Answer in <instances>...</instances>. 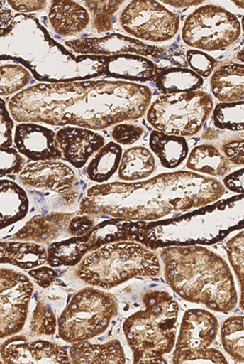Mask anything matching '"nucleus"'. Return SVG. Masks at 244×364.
Segmentation results:
<instances>
[{"label":"nucleus","mask_w":244,"mask_h":364,"mask_svg":"<svg viewBox=\"0 0 244 364\" xmlns=\"http://www.w3.org/2000/svg\"><path fill=\"white\" fill-rule=\"evenodd\" d=\"M211 90L220 102L244 100V65L226 63L215 71L210 80Z\"/></svg>","instance_id":"obj_23"},{"label":"nucleus","mask_w":244,"mask_h":364,"mask_svg":"<svg viewBox=\"0 0 244 364\" xmlns=\"http://www.w3.org/2000/svg\"><path fill=\"white\" fill-rule=\"evenodd\" d=\"M31 80L30 71L16 63H1L0 65V95L7 97L24 90Z\"/></svg>","instance_id":"obj_35"},{"label":"nucleus","mask_w":244,"mask_h":364,"mask_svg":"<svg viewBox=\"0 0 244 364\" xmlns=\"http://www.w3.org/2000/svg\"><path fill=\"white\" fill-rule=\"evenodd\" d=\"M26 161L22 154L13 148L0 149V176L3 178L11 174L21 173Z\"/></svg>","instance_id":"obj_40"},{"label":"nucleus","mask_w":244,"mask_h":364,"mask_svg":"<svg viewBox=\"0 0 244 364\" xmlns=\"http://www.w3.org/2000/svg\"><path fill=\"white\" fill-rule=\"evenodd\" d=\"M226 187L212 176L192 171L159 174L138 182L93 186L80 203V213L133 222H155L172 213L202 208L220 200Z\"/></svg>","instance_id":"obj_2"},{"label":"nucleus","mask_w":244,"mask_h":364,"mask_svg":"<svg viewBox=\"0 0 244 364\" xmlns=\"http://www.w3.org/2000/svg\"><path fill=\"white\" fill-rule=\"evenodd\" d=\"M143 309L126 319L123 331L134 363H166L176 343L179 306L168 291L150 290L142 296Z\"/></svg>","instance_id":"obj_6"},{"label":"nucleus","mask_w":244,"mask_h":364,"mask_svg":"<svg viewBox=\"0 0 244 364\" xmlns=\"http://www.w3.org/2000/svg\"><path fill=\"white\" fill-rule=\"evenodd\" d=\"M152 99L151 88L127 81L41 82L11 97L9 109L20 124L104 130L143 117Z\"/></svg>","instance_id":"obj_1"},{"label":"nucleus","mask_w":244,"mask_h":364,"mask_svg":"<svg viewBox=\"0 0 244 364\" xmlns=\"http://www.w3.org/2000/svg\"><path fill=\"white\" fill-rule=\"evenodd\" d=\"M145 132L142 126L132 123H121L113 127L111 135L120 146L135 144Z\"/></svg>","instance_id":"obj_39"},{"label":"nucleus","mask_w":244,"mask_h":364,"mask_svg":"<svg viewBox=\"0 0 244 364\" xmlns=\"http://www.w3.org/2000/svg\"><path fill=\"white\" fill-rule=\"evenodd\" d=\"M48 260V250L32 242L1 241L0 262L12 264L22 269H33L43 266Z\"/></svg>","instance_id":"obj_25"},{"label":"nucleus","mask_w":244,"mask_h":364,"mask_svg":"<svg viewBox=\"0 0 244 364\" xmlns=\"http://www.w3.org/2000/svg\"><path fill=\"white\" fill-rule=\"evenodd\" d=\"M30 277L35 279L38 285L43 289L48 288L58 277L57 272L51 267H43L30 269L29 273Z\"/></svg>","instance_id":"obj_44"},{"label":"nucleus","mask_w":244,"mask_h":364,"mask_svg":"<svg viewBox=\"0 0 244 364\" xmlns=\"http://www.w3.org/2000/svg\"><path fill=\"white\" fill-rule=\"evenodd\" d=\"M223 185L232 192L244 194V168L226 175L223 179Z\"/></svg>","instance_id":"obj_46"},{"label":"nucleus","mask_w":244,"mask_h":364,"mask_svg":"<svg viewBox=\"0 0 244 364\" xmlns=\"http://www.w3.org/2000/svg\"><path fill=\"white\" fill-rule=\"evenodd\" d=\"M4 363H71L63 347L45 340L30 341L23 335L9 336L1 345Z\"/></svg>","instance_id":"obj_16"},{"label":"nucleus","mask_w":244,"mask_h":364,"mask_svg":"<svg viewBox=\"0 0 244 364\" xmlns=\"http://www.w3.org/2000/svg\"><path fill=\"white\" fill-rule=\"evenodd\" d=\"M12 11L9 9H1V28L7 27L13 18Z\"/></svg>","instance_id":"obj_48"},{"label":"nucleus","mask_w":244,"mask_h":364,"mask_svg":"<svg viewBox=\"0 0 244 364\" xmlns=\"http://www.w3.org/2000/svg\"><path fill=\"white\" fill-rule=\"evenodd\" d=\"M226 250L240 285V306L244 311V230L226 242ZM221 336L227 354L233 360L244 362V317L227 318L221 327Z\"/></svg>","instance_id":"obj_14"},{"label":"nucleus","mask_w":244,"mask_h":364,"mask_svg":"<svg viewBox=\"0 0 244 364\" xmlns=\"http://www.w3.org/2000/svg\"><path fill=\"white\" fill-rule=\"evenodd\" d=\"M57 327V314L45 300L38 299L30 322V336L31 338L51 336L55 334Z\"/></svg>","instance_id":"obj_37"},{"label":"nucleus","mask_w":244,"mask_h":364,"mask_svg":"<svg viewBox=\"0 0 244 364\" xmlns=\"http://www.w3.org/2000/svg\"><path fill=\"white\" fill-rule=\"evenodd\" d=\"M96 220L93 217L87 214H81L80 212L70 220L68 233L71 237H80L87 235L94 226Z\"/></svg>","instance_id":"obj_43"},{"label":"nucleus","mask_w":244,"mask_h":364,"mask_svg":"<svg viewBox=\"0 0 244 364\" xmlns=\"http://www.w3.org/2000/svg\"><path fill=\"white\" fill-rule=\"evenodd\" d=\"M154 82L162 95L198 91L204 85L202 77L192 69L160 68L158 65Z\"/></svg>","instance_id":"obj_28"},{"label":"nucleus","mask_w":244,"mask_h":364,"mask_svg":"<svg viewBox=\"0 0 244 364\" xmlns=\"http://www.w3.org/2000/svg\"><path fill=\"white\" fill-rule=\"evenodd\" d=\"M219 323L212 313L191 309L183 316L172 363H226L223 353L212 348L217 338Z\"/></svg>","instance_id":"obj_11"},{"label":"nucleus","mask_w":244,"mask_h":364,"mask_svg":"<svg viewBox=\"0 0 244 364\" xmlns=\"http://www.w3.org/2000/svg\"><path fill=\"white\" fill-rule=\"evenodd\" d=\"M48 18L53 30L62 37L75 36L84 31L91 22L88 10L75 1H52Z\"/></svg>","instance_id":"obj_22"},{"label":"nucleus","mask_w":244,"mask_h":364,"mask_svg":"<svg viewBox=\"0 0 244 364\" xmlns=\"http://www.w3.org/2000/svg\"><path fill=\"white\" fill-rule=\"evenodd\" d=\"M214 103L201 90L159 96L151 103L147 120L155 130L182 137L201 131L213 114Z\"/></svg>","instance_id":"obj_9"},{"label":"nucleus","mask_w":244,"mask_h":364,"mask_svg":"<svg viewBox=\"0 0 244 364\" xmlns=\"http://www.w3.org/2000/svg\"><path fill=\"white\" fill-rule=\"evenodd\" d=\"M238 8L244 9V1H233Z\"/></svg>","instance_id":"obj_50"},{"label":"nucleus","mask_w":244,"mask_h":364,"mask_svg":"<svg viewBox=\"0 0 244 364\" xmlns=\"http://www.w3.org/2000/svg\"><path fill=\"white\" fill-rule=\"evenodd\" d=\"M90 252L87 235L55 241L48 247L47 263L52 267H75Z\"/></svg>","instance_id":"obj_31"},{"label":"nucleus","mask_w":244,"mask_h":364,"mask_svg":"<svg viewBox=\"0 0 244 364\" xmlns=\"http://www.w3.org/2000/svg\"><path fill=\"white\" fill-rule=\"evenodd\" d=\"M186 58L191 69L202 78H208L220 63L218 60L196 49L187 51Z\"/></svg>","instance_id":"obj_38"},{"label":"nucleus","mask_w":244,"mask_h":364,"mask_svg":"<svg viewBox=\"0 0 244 364\" xmlns=\"http://www.w3.org/2000/svg\"><path fill=\"white\" fill-rule=\"evenodd\" d=\"M166 283L183 300L228 313L238 296L234 278L223 257L199 245L160 248Z\"/></svg>","instance_id":"obj_4"},{"label":"nucleus","mask_w":244,"mask_h":364,"mask_svg":"<svg viewBox=\"0 0 244 364\" xmlns=\"http://www.w3.org/2000/svg\"><path fill=\"white\" fill-rule=\"evenodd\" d=\"M0 60L14 62L43 84H63L104 76V65L94 55L75 56L49 35L35 16L16 14L0 31Z\"/></svg>","instance_id":"obj_3"},{"label":"nucleus","mask_w":244,"mask_h":364,"mask_svg":"<svg viewBox=\"0 0 244 364\" xmlns=\"http://www.w3.org/2000/svg\"><path fill=\"white\" fill-rule=\"evenodd\" d=\"M79 212L52 213L36 215L25 224L23 228L13 235L15 241L32 242L48 245L57 241L61 236L68 234L70 220Z\"/></svg>","instance_id":"obj_20"},{"label":"nucleus","mask_w":244,"mask_h":364,"mask_svg":"<svg viewBox=\"0 0 244 364\" xmlns=\"http://www.w3.org/2000/svg\"><path fill=\"white\" fill-rule=\"evenodd\" d=\"M0 149L10 148L13 146V129L14 123L12 115L8 109L6 103L0 100Z\"/></svg>","instance_id":"obj_41"},{"label":"nucleus","mask_w":244,"mask_h":364,"mask_svg":"<svg viewBox=\"0 0 244 364\" xmlns=\"http://www.w3.org/2000/svg\"><path fill=\"white\" fill-rule=\"evenodd\" d=\"M97 57L104 65V76L131 82L155 80L157 65L145 57L131 53Z\"/></svg>","instance_id":"obj_21"},{"label":"nucleus","mask_w":244,"mask_h":364,"mask_svg":"<svg viewBox=\"0 0 244 364\" xmlns=\"http://www.w3.org/2000/svg\"><path fill=\"white\" fill-rule=\"evenodd\" d=\"M149 146L165 168L179 167L189 154V146L185 137L170 135L153 130L149 136Z\"/></svg>","instance_id":"obj_27"},{"label":"nucleus","mask_w":244,"mask_h":364,"mask_svg":"<svg viewBox=\"0 0 244 364\" xmlns=\"http://www.w3.org/2000/svg\"><path fill=\"white\" fill-rule=\"evenodd\" d=\"M118 313L112 294L87 287L72 297L58 319L60 338L70 344L82 343L103 334Z\"/></svg>","instance_id":"obj_8"},{"label":"nucleus","mask_w":244,"mask_h":364,"mask_svg":"<svg viewBox=\"0 0 244 364\" xmlns=\"http://www.w3.org/2000/svg\"><path fill=\"white\" fill-rule=\"evenodd\" d=\"M237 59L240 63H244V47L241 49V51L237 54Z\"/></svg>","instance_id":"obj_49"},{"label":"nucleus","mask_w":244,"mask_h":364,"mask_svg":"<svg viewBox=\"0 0 244 364\" xmlns=\"http://www.w3.org/2000/svg\"><path fill=\"white\" fill-rule=\"evenodd\" d=\"M231 164L218 147L211 144L192 149L187 157L186 167L197 173L210 176H225L231 171Z\"/></svg>","instance_id":"obj_29"},{"label":"nucleus","mask_w":244,"mask_h":364,"mask_svg":"<svg viewBox=\"0 0 244 364\" xmlns=\"http://www.w3.org/2000/svg\"><path fill=\"white\" fill-rule=\"evenodd\" d=\"M241 26H242V31L244 32V16H243V18H242Z\"/></svg>","instance_id":"obj_51"},{"label":"nucleus","mask_w":244,"mask_h":364,"mask_svg":"<svg viewBox=\"0 0 244 364\" xmlns=\"http://www.w3.org/2000/svg\"><path fill=\"white\" fill-rule=\"evenodd\" d=\"M244 229V194L202 207L182 216L135 222L131 241L152 251L170 246L213 245Z\"/></svg>","instance_id":"obj_5"},{"label":"nucleus","mask_w":244,"mask_h":364,"mask_svg":"<svg viewBox=\"0 0 244 364\" xmlns=\"http://www.w3.org/2000/svg\"><path fill=\"white\" fill-rule=\"evenodd\" d=\"M156 169V159L151 151L143 146L127 149L122 154L118 178L124 181L146 179Z\"/></svg>","instance_id":"obj_30"},{"label":"nucleus","mask_w":244,"mask_h":364,"mask_svg":"<svg viewBox=\"0 0 244 364\" xmlns=\"http://www.w3.org/2000/svg\"><path fill=\"white\" fill-rule=\"evenodd\" d=\"M7 3L10 5L11 8L18 12L19 14H26L31 12H36L47 7L48 1H43V0H23V1H13L9 0Z\"/></svg>","instance_id":"obj_45"},{"label":"nucleus","mask_w":244,"mask_h":364,"mask_svg":"<svg viewBox=\"0 0 244 364\" xmlns=\"http://www.w3.org/2000/svg\"><path fill=\"white\" fill-rule=\"evenodd\" d=\"M123 154L121 146L110 141L105 144L89 163L87 178L99 184H104L118 172Z\"/></svg>","instance_id":"obj_33"},{"label":"nucleus","mask_w":244,"mask_h":364,"mask_svg":"<svg viewBox=\"0 0 244 364\" xmlns=\"http://www.w3.org/2000/svg\"><path fill=\"white\" fill-rule=\"evenodd\" d=\"M57 140L65 161L79 169L105 146L101 134L75 126L62 127L57 132Z\"/></svg>","instance_id":"obj_19"},{"label":"nucleus","mask_w":244,"mask_h":364,"mask_svg":"<svg viewBox=\"0 0 244 364\" xmlns=\"http://www.w3.org/2000/svg\"><path fill=\"white\" fill-rule=\"evenodd\" d=\"M35 286L26 274L8 268L0 269V338L18 334L27 321Z\"/></svg>","instance_id":"obj_13"},{"label":"nucleus","mask_w":244,"mask_h":364,"mask_svg":"<svg viewBox=\"0 0 244 364\" xmlns=\"http://www.w3.org/2000/svg\"><path fill=\"white\" fill-rule=\"evenodd\" d=\"M29 207V198L22 187L13 181H0V229L7 228L24 219Z\"/></svg>","instance_id":"obj_26"},{"label":"nucleus","mask_w":244,"mask_h":364,"mask_svg":"<svg viewBox=\"0 0 244 364\" xmlns=\"http://www.w3.org/2000/svg\"><path fill=\"white\" fill-rule=\"evenodd\" d=\"M242 26L237 16L218 5L207 4L187 16L182 38L187 46L204 52L223 50L240 38Z\"/></svg>","instance_id":"obj_10"},{"label":"nucleus","mask_w":244,"mask_h":364,"mask_svg":"<svg viewBox=\"0 0 244 364\" xmlns=\"http://www.w3.org/2000/svg\"><path fill=\"white\" fill-rule=\"evenodd\" d=\"M16 150L32 161H58L63 154L52 129L34 123H21L16 127Z\"/></svg>","instance_id":"obj_18"},{"label":"nucleus","mask_w":244,"mask_h":364,"mask_svg":"<svg viewBox=\"0 0 244 364\" xmlns=\"http://www.w3.org/2000/svg\"><path fill=\"white\" fill-rule=\"evenodd\" d=\"M212 120L221 130L240 132L244 130V100L235 102H220L215 107Z\"/></svg>","instance_id":"obj_34"},{"label":"nucleus","mask_w":244,"mask_h":364,"mask_svg":"<svg viewBox=\"0 0 244 364\" xmlns=\"http://www.w3.org/2000/svg\"><path fill=\"white\" fill-rule=\"evenodd\" d=\"M134 223L128 219L113 218L94 226L86 235L90 245V252L113 242L131 241Z\"/></svg>","instance_id":"obj_32"},{"label":"nucleus","mask_w":244,"mask_h":364,"mask_svg":"<svg viewBox=\"0 0 244 364\" xmlns=\"http://www.w3.org/2000/svg\"><path fill=\"white\" fill-rule=\"evenodd\" d=\"M70 50L80 55L112 57L121 54H135L155 59L164 58L166 52L163 48L149 46L136 38L123 35L111 34L104 37L81 38L65 41Z\"/></svg>","instance_id":"obj_15"},{"label":"nucleus","mask_w":244,"mask_h":364,"mask_svg":"<svg viewBox=\"0 0 244 364\" xmlns=\"http://www.w3.org/2000/svg\"><path fill=\"white\" fill-rule=\"evenodd\" d=\"M122 28L129 35L152 43L174 38L179 32L180 16L153 0H135L122 10Z\"/></svg>","instance_id":"obj_12"},{"label":"nucleus","mask_w":244,"mask_h":364,"mask_svg":"<svg viewBox=\"0 0 244 364\" xmlns=\"http://www.w3.org/2000/svg\"><path fill=\"white\" fill-rule=\"evenodd\" d=\"M220 150L231 164L243 166L244 139L235 137V139H227L221 143Z\"/></svg>","instance_id":"obj_42"},{"label":"nucleus","mask_w":244,"mask_h":364,"mask_svg":"<svg viewBox=\"0 0 244 364\" xmlns=\"http://www.w3.org/2000/svg\"><path fill=\"white\" fill-rule=\"evenodd\" d=\"M162 3L170 5L176 9H183L192 6H198V5L204 3V1H162Z\"/></svg>","instance_id":"obj_47"},{"label":"nucleus","mask_w":244,"mask_h":364,"mask_svg":"<svg viewBox=\"0 0 244 364\" xmlns=\"http://www.w3.org/2000/svg\"><path fill=\"white\" fill-rule=\"evenodd\" d=\"M92 16V26L98 33L112 31L114 15L124 1H92L83 2Z\"/></svg>","instance_id":"obj_36"},{"label":"nucleus","mask_w":244,"mask_h":364,"mask_svg":"<svg viewBox=\"0 0 244 364\" xmlns=\"http://www.w3.org/2000/svg\"><path fill=\"white\" fill-rule=\"evenodd\" d=\"M69 355L71 363H126V357L120 341L113 339L104 344H93L86 341L73 344Z\"/></svg>","instance_id":"obj_24"},{"label":"nucleus","mask_w":244,"mask_h":364,"mask_svg":"<svg viewBox=\"0 0 244 364\" xmlns=\"http://www.w3.org/2000/svg\"><path fill=\"white\" fill-rule=\"evenodd\" d=\"M162 272L154 251L137 242H113L89 252L77 264L75 274L83 282L104 290L138 277H154Z\"/></svg>","instance_id":"obj_7"},{"label":"nucleus","mask_w":244,"mask_h":364,"mask_svg":"<svg viewBox=\"0 0 244 364\" xmlns=\"http://www.w3.org/2000/svg\"><path fill=\"white\" fill-rule=\"evenodd\" d=\"M21 183L34 189L51 191L64 196H75L77 184L74 171L60 161H40L26 165L20 173Z\"/></svg>","instance_id":"obj_17"}]
</instances>
